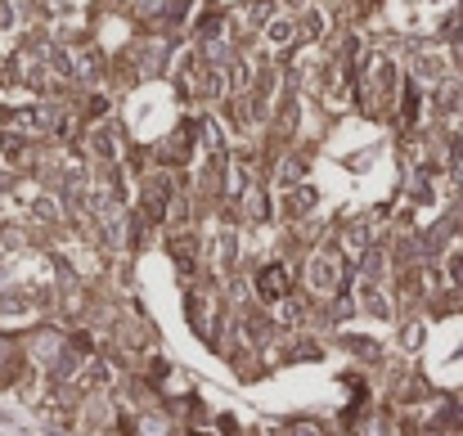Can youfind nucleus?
<instances>
[{
    "mask_svg": "<svg viewBox=\"0 0 463 436\" xmlns=\"http://www.w3.org/2000/svg\"><path fill=\"white\" fill-rule=\"evenodd\" d=\"M257 292H261L266 301H279V297L288 292V275H284L279 266H270V270H261V275H257Z\"/></svg>",
    "mask_w": 463,
    "mask_h": 436,
    "instance_id": "f257e3e1",
    "label": "nucleus"
},
{
    "mask_svg": "<svg viewBox=\"0 0 463 436\" xmlns=\"http://www.w3.org/2000/svg\"><path fill=\"white\" fill-rule=\"evenodd\" d=\"M140 436H171V423L154 414V419H140Z\"/></svg>",
    "mask_w": 463,
    "mask_h": 436,
    "instance_id": "f03ea898",
    "label": "nucleus"
},
{
    "mask_svg": "<svg viewBox=\"0 0 463 436\" xmlns=\"http://www.w3.org/2000/svg\"><path fill=\"white\" fill-rule=\"evenodd\" d=\"M284 436H324V432H319L315 423H293V428H288Z\"/></svg>",
    "mask_w": 463,
    "mask_h": 436,
    "instance_id": "7ed1b4c3",
    "label": "nucleus"
}]
</instances>
